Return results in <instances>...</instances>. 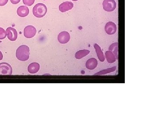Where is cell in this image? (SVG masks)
<instances>
[{
    "label": "cell",
    "instance_id": "cell-1",
    "mask_svg": "<svg viewBox=\"0 0 156 117\" xmlns=\"http://www.w3.org/2000/svg\"><path fill=\"white\" fill-rule=\"evenodd\" d=\"M16 58L21 61L28 60L30 56V48L26 45L20 46L17 48L16 53Z\"/></svg>",
    "mask_w": 156,
    "mask_h": 117
},
{
    "label": "cell",
    "instance_id": "cell-15",
    "mask_svg": "<svg viewBox=\"0 0 156 117\" xmlns=\"http://www.w3.org/2000/svg\"><path fill=\"white\" fill-rule=\"evenodd\" d=\"M105 56H106V59L108 62L110 63H114L116 60V58L115 55L112 52L110 51H107L105 52Z\"/></svg>",
    "mask_w": 156,
    "mask_h": 117
},
{
    "label": "cell",
    "instance_id": "cell-6",
    "mask_svg": "<svg viewBox=\"0 0 156 117\" xmlns=\"http://www.w3.org/2000/svg\"><path fill=\"white\" fill-rule=\"evenodd\" d=\"M70 35L67 31H62L58 34V40L61 44H66L70 41Z\"/></svg>",
    "mask_w": 156,
    "mask_h": 117
},
{
    "label": "cell",
    "instance_id": "cell-14",
    "mask_svg": "<svg viewBox=\"0 0 156 117\" xmlns=\"http://www.w3.org/2000/svg\"><path fill=\"white\" fill-rule=\"evenodd\" d=\"M89 53L90 51L86 50H79L76 52V54H75V57L76 59H80L83 57H85Z\"/></svg>",
    "mask_w": 156,
    "mask_h": 117
},
{
    "label": "cell",
    "instance_id": "cell-16",
    "mask_svg": "<svg viewBox=\"0 0 156 117\" xmlns=\"http://www.w3.org/2000/svg\"><path fill=\"white\" fill-rule=\"evenodd\" d=\"M118 43H115L112 44L109 48V50L114 53L117 59H118Z\"/></svg>",
    "mask_w": 156,
    "mask_h": 117
},
{
    "label": "cell",
    "instance_id": "cell-24",
    "mask_svg": "<svg viewBox=\"0 0 156 117\" xmlns=\"http://www.w3.org/2000/svg\"><path fill=\"white\" fill-rule=\"evenodd\" d=\"M0 43H1V41H0Z\"/></svg>",
    "mask_w": 156,
    "mask_h": 117
},
{
    "label": "cell",
    "instance_id": "cell-25",
    "mask_svg": "<svg viewBox=\"0 0 156 117\" xmlns=\"http://www.w3.org/2000/svg\"><path fill=\"white\" fill-rule=\"evenodd\" d=\"M44 1H46V0H44Z\"/></svg>",
    "mask_w": 156,
    "mask_h": 117
},
{
    "label": "cell",
    "instance_id": "cell-18",
    "mask_svg": "<svg viewBox=\"0 0 156 117\" xmlns=\"http://www.w3.org/2000/svg\"><path fill=\"white\" fill-rule=\"evenodd\" d=\"M6 36V31H5L2 27H0V40H3L5 38Z\"/></svg>",
    "mask_w": 156,
    "mask_h": 117
},
{
    "label": "cell",
    "instance_id": "cell-5",
    "mask_svg": "<svg viewBox=\"0 0 156 117\" xmlns=\"http://www.w3.org/2000/svg\"><path fill=\"white\" fill-rule=\"evenodd\" d=\"M37 33V30L34 26L29 25L25 27L23 31L24 37L27 38H32L34 37Z\"/></svg>",
    "mask_w": 156,
    "mask_h": 117
},
{
    "label": "cell",
    "instance_id": "cell-21",
    "mask_svg": "<svg viewBox=\"0 0 156 117\" xmlns=\"http://www.w3.org/2000/svg\"><path fill=\"white\" fill-rule=\"evenodd\" d=\"M10 1L12 4H16L19 3L20 0H10Z\"/></svg>",
    "mask_w": 156,
    "mask_h": 117
},
{
    "label": "cell",
    "instance_id": "cell-19",
    "mask_svg": "<svg viewBox=\"0 0 156 117\" xmlns=\"http://www.w3.org/2000/svg\"><path fill=\"white\" fill-rule=\"evenodd\" d=\"M35 0H23V4L28 6H31L34 3Z\"/></svg>",
    "mask_w": 156,
    "mask_h": 117
},
{
    "label": "cell",
    "instance_id": "cell-12",
    "mask_svg": "<svg viewBox=\"0 0 156 117\" xmlns=\"http://www.w3.org/2000/svg\"><path fill=\"white\" fill-rule=\"evenodd\" d=\"M86 67L88 70H92L96 68L98 65V61L95 58H91L88 59L86 63Z\"/></svg>",
    "mask_w": 156,
    "mask_h": 117
},
{
    "label": "cell",
    "instance_id": "cell-10",
    "mask_svg": "<svg viewBox=\"0 0 156 117\" xmlns=\"http://www.w3.org/2000/svg\"><path fill=\"white\" fill-rule=\"evenodd\" d=\"M17 15L21 17L27 16L29 14V9L28 7L25 6H21L17 10Z\"/></svg>",
    "mask_w": 156,
    "mask_h": 117
},
{
    "label": "cell",
    "instance_id": "cell-23",
    "mask_svg": "<svg viewBox=\"0 0 156 117\" xmlns=\"http://www.w3.org/2000/svg\"><path fill=\"white\" fill-rule=\"evenodd\" d=\"M72 1H75H75H78V0H72Z\"/></svg>",
    "mask_w": 156,
    "mask_h": 117
},
{
    "label": "cell",
    "instance_id": "cell-2",
    "mask_svg": "<svg viewBox=\"0 0 156 117\" xmlns=\"http://www.w3.org/2000/svg\"><path fill=\"white\" fill-rule=\"evenodd\" d=\"M47 11L46 6L42 3H38L35 5L33 8V14L36 17L41 18L46 15Z\"/></svg>",
    "mask_w": 156,
    "mask_h": 117
},
{
    "label": "cell",
    "instance_id": "cell-13",
    "mask_svg": "<svg viewBox=\"0 0 156 117\" xmlns=\"http://www.w3.org/2000/svg\"><path fill=\"white\" fill-rule=\"evenodd\" d=\"M94 47L96 51V53L98 57V59L101 62H104L105 61V57L103 52L101 50V47L99 46L97 44H95L94 45Z\"/></svg>",
    "mask_w": 156,
    "mask_h": 117
},
{
    "label": "cell",
    "instance_id": "cell-20",
    "mask_svg": "<svg viewBox=\"0 0 156 117\" xmlns=\"http://www.w3.org/2000/svg\"><path fill=\"white\" fill-rule=\"evenodd\" d=\"M8 0H0V6H3L6 4Z\"/></svg>",
    "mask_w": 156,
    "mask_h": 117
},
{
    "label": "cell",
    "instance_id": "cell-4",
    "mask_svg": "<svg viewBox=\"0 0 156 117\" xmlns=\"http://www.w3.org/2000/svg\"><path fill=\"white\" fill-rule=\"evenodd\" d=\"M103 9L105 11H114L116 8V3L115 0H104L103 2Z\"/></svg>",
    "mask_w": 156,
    "mask_h": 117
},
{
    "label": "cell",
    "instance_id": "cell-9",
    "mask_svg": "<svg viewBox=\"0 0 156 117\" xmlns=\"http://www.w3.org/2000/svg\"><path fill=\"white\" fill-rule=\"evenodd\" d=\"M74 4L71 2H64L59 6L58 8L61 12H65L72 9L74 7Z\"/></svg>",
    "mask_w": 156,
    "mask_h": 117
},
{
    "label": "cell",
    "instance_id": "cell-22",
    "mask_svg": "<svg viewBox=\"0 0 156 117\" xmlns=\"http://www.w3.org/2000/svg\"><path fill=\"white\" fill-rule=\"evenodd\" d=\"M3 58V55L1 51H0V61L2 60Z\"/></svg>",
    "mask_w": 156,
    "mask_h": 117
},
{
    "label": "cell",
    "instance_id": "cell-7",
    "mask_svg": "<svg viewBox=\"0 0 156 117\" xmlns=\"http://www.w3.org/2000/svg\"><path fill=\"white\" fill-rule=\"evenodd\" d=\"M7 35L8 36V39L11 41H14L17 38V31L14 28L11 27H8L6 30Z\"/></svg>",
    "mask_w": 156,
    "mask_h": 117
},
{
    "label": "cell",
    "instance_id": "cell-17",
    "mask_svg": "<svg viewBox=\"0 0 156 117\" xmlns=\"http://www.w3.org/2000/svg\"><path fill=\"white\" fill-rule=\"evenodd\" d=\"M116 70V67H113L112 68H110V69H106V70H102L101 72L98 73V74H95V75H103V74H109L110 72H112L113 71H115Z\"/></svg>",
    "mask_w": 156,
    "mask_h": 117
},
{
    "label": "cell",
    "instance_id": "cell-11",
    "mask_svg": "<svg viewBox=\"0 0 156 117\" xmlns=\"http://www.w3.org/2000/svg\"><path fill=\"white\" fill-rule=\"evenodd\" d=\"M40 69V64L38 62H33L28 66L27 70L31 74H35L38 72Z\"/></svg>",
    "mask_w": 156,
    "mask_h": 117
},
{
    "label": "cell",
    "instance_id": "cell-3",
    "mask_svg": "<svg viewBox=\"0 0 156 117\" xmlns=\"http://www.w3.org/2000/svg\"><path fill=\"white\" fill-rule=\"evenodd\" d=\"M12 74V68L11 66L7 62L0 63V75H11Z\"/></svg>",
    "mask_w": 156,
    "mask_h": 117
},
{
    "label": "cell",
    "instance_id": "cell-8",
    "mask_svg": "<svg viewBox=\"0 0 156 117\" xmlns=\"http://www.w3.org/2000/svg\"><path fill=\"white\" fill-rule=\"evenodd\" d=\"M105 31L108 34L111 35L116 34L117 31V26L112 22H109L105 26Z\"/></svg>",
    "mask_w": 156,
    "mask_h": 117
}]
</instances>
